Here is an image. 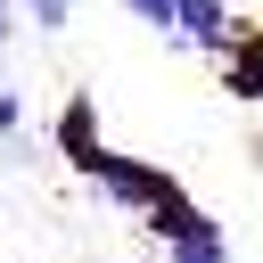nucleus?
I'll use <instances>...</instances> for the list:
<instances>
[{"label":"nucleus","mask_w":263,"mask_h":263,"mask_svg":"<svg viewBox=\"0 0 263 263\" xmlns=\"http://www.w3.org/2000/svg\"><path fill=\"white\" fill-rule=\"evenodd\" d=\"M99 148H107V140H99V107H90V90H66V107H58V156L82 173Z\"/></svg>","instance_id":"4"},{"label":"nucleus","mask_w":263,"mask_h":263,"mask_svg":"<svg viewBox=\"0 0 263 263\" xmlns=\"http://www.w3.org/2000/svg\"><path fill=\"white\" fill-rule=\"evenodd\" d=\"M16 16H25L33 33H66V16H74V0H16Z\"/></svg>","instance_id":"6"},{"label":"nucleus","mask_w":263,"mask_h":263,"mask_svg":"<svg viewBox=\"0 0 263 263\" xmlns=\"http://www.w3.org/2000/svg\"><path fill=\"white\" fill-rule=\"evenodd\" d=\"M82 181H90L107 205H123V214H148V205L181 197V181H173L164 164H148V156H123V148H99V156L82 164Z\"/></svg>","instance_id":"2"},{"label":"nucleus","mask_w":263,"mask_h":263,"mask_svg":"<svg viewBox=\"0 0 263 263\" xmlns=\"http://www.w3.org/2000/svg\"><path fill=\"white\" fill-rule=\"evenodd\" d=\"M123 8H132L148 33H164V41H173V0H123Z\"/></svg>","instance_id":"7"},{"label":"nucleus","mask_w":263,"mask_h":263,"mask_svg":"<svg viewBox=\"0 0 263 263\" xmlns=\"http://www.w3.org/2000/svg\"><path fill=\"white\" fill-rule=\"evenodd\" d=\"M148 222V238H156V255L164 263H230V230L181 189V197H164V205H148L140 214Z\"/></svg>","instance_id":"1"},{"label":"nucleus","mask_w":263,"mask_h":263,"mask_svg":"<svg viewBox=\"0 0 263 263\" xmlns=\"http://www.w3.org/2000/svg\"><path fill=\"white\" fill-rule=\"evenodd\" d=\"M8 132H25V99H16L8 82H0V140H8Z\"/></svg>","instance_id":"8"},{"label":"nucleus","mask_w":263,"mask_h":263,"mask_svg":"<svg viewBox=\"0 0 263 263\" xmlns=\"http://www.w3.org/2000/svg\"><path fill=\"white\" fill-rule=\"evenodd\" d=\"M222 82H230V99L263 107V33H230L222 41Z\"/></svg>","instance_id":"5"},{"label":"nucleus","mask_w":263,"mask_h":263,"mask_svg":"<svg viewBox=\"0 0 263 263\" xmlns=\"http://www.w3.org/2000/svg\"><path fill=\"white\" fill-rule=\"evenodd\" d=\"M238 33L230 0H173V49H222Z\"/></svg>","instance_id":"3"}]
</instances>
